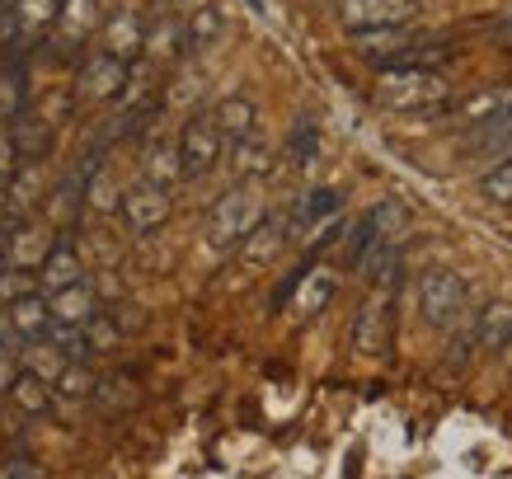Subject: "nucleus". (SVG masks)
<instances>
[{"label": "nucleus", "instance_id": "obj_20", "mask_svg": "<svg viewBox=\"0 0 512 479\" xmlns=\"http://www.w3.org/2000/svg\"><path fill=\"white\" fill-rule=\"evenodd\" d=\"M47 306H52L57 325H85L94 310H99V292H94L90 282H80V287H66V292L47 296Z\"/></svg>", "mask_w": 512, "mask_h": 479}, {"label": "nucleus", "instance_id": "obj_15", "mask_svg": "<svg viewBox=\"0 0 512 479\" xmlns=\"http://www.w3.org/2000/svg\"><path fill=\"white\" fill-rule=\"evenodd\" d=\"M85 282V263H80V254L66 240H57V249L47 254V263L38 268V287H43L47 296L66 292V287H80Z\"/></svg>", "mask_w": 512, "mask_h": 479}, {"label": "nucleus", "instance_id": "obj_8", "mask_svg": "<svg viewBox=\"0 0 512 479\" xmlns=\"http://www.w3.org/2000/svg\"><path fill=\"white\" fill-rule=\"evenodd\" d=\"M127 80H132V62H123V57H113V52L99 47L90 62L80 66L76 90L85 94V99H94V104H104V99H123Z\"/></svg>", "mask_w": 512, "mask_h": 479}, {"label": "nucleus", "instance_id": "obj_44", "mask_svg": "<svg viewBox=\"0 0 512 479\" xmlns=\"http://www.w3.org/2000/svg\"><path fill=\"white\" fill-rule=\"evenodd\" d=\"M10 273V259H5V245H0V278Z\"/></svg>", "mask_w": 512, "mask_h": 479}, {"label": "nucleus", "instance_id": "obj_21", "mask_svg": "<svg viewBox=\"0 0 512 479\" xmlns=\"http://www.w3.org/2000/svg\"><path fill=\"white\" fill-rule=\"evenodd\" d=\"M212 113H217L226 141H240V137H249V132H259V109H254V99H249V94H226Z\"/></svg>", "mask_w": 512, "mask_h": 479}, {"label": "nucleus", "instance_id": "obj_46", "mask_svg": "<svg viewBox=\"0 0 512 479\" xmlns=\"http://www.w3.org/2000/svg\"><path fill=\"white\" fill-rule=\"evenodd\" d=\"M249 5H254V10H259V0H249Z\"/></svg>", "mask_w": 512, "mask_h": 479}, {"label": "nucleus", "instance_id": "obj_22", "mask_svg": "<svg viewBox=\"0 0 512 479\" xmlns=\"http://www.w3.org/2000/svg\"><path fill=\"white\" fill-rule=\"evenodd\" d=\"M282 245H292V235H287V217H282V221H268L264 217L259 226H254V235L240 245V259H245V263H268V259H278Z\"/></svg>", "mask_w": 512, "mask_h": 479}, {"label": "nucleus", "instance_id": "obj_14", "mask_svg": "<svg viewBox=\"0 0 512 479\" xmlns=\"http://www.w3.org/2000/svg\"><path fill=\"white\" fill-rule=\"evenodd\" d=\"M99 38H104V52L123 57V62H137L141 52H146V24H141V15H132V10H118V15L104 19Z\"/></svg>", "mask_w": 512, "mask_h": 479}, {"label": "nucleus", "instance_id": "obj_17", "mask_svg": "<svg viewBox=\"0 0 512 479\" xmlns=\"http://www.w3.org/2000/svg\"><path fill=\"white\" fill-rule=\"evenodd\" d=\"M141 174H146V184H160V188H174L184 174V155H179V137L174 141H151L146 155H141Z\"/></svg>", "mask_w": 512, "mask_h": 479}, {"label": "nucleus", "instance_id": "obj_30", "mask_svg": "<svg viewBox=\"0 0 512 479\" xmlns=\"http://www.w3.org/2000/svg\"><path fill=\"white\" fill-rule=\"evenodd\" d=\"M10 132H15L19 155H24V160H43L47 146H52V132H47V123H38V118H24V113H19L15 123H10Z\"/></svg>", "mask_w": 512, "mask_h": 479}, {"label": "nucleus", "instance_id": "obj_26", "mask_svg": "<svg viewBox=\"0 0 512 479\" xmlns=\"http://www.w3.org/2000/svg\"><path fill=\"white\" fill-rule=\"evenodd\" d=\"M85 207H90V212H99V217L123 207V198H118V179H113L99 160H90V170H85Z\"/></svg>", "mask_w": 512, "mask_h": 479}, {"label": "nucleus", "instance_id": "obj_5", "mask_svg": "<svg viewBox=\"0 0 512 479\" xmlns=\"http://www.w3.org/2000/svg\"><path fill=\"white\" fill-rule=\"evenodd\" d=\"M334 15H339L343 29H353V33L400 29V24H414L419 0H334Z\"/></svg>", "mask_w": 512, "mask_h": 479}, {"label": "nucleus", "instance_id": "obj_11", "mask_svg": "<svg viewBox=\"0 0 512 479\" xmlns=\"http://www.w3.org/2000/svg\"><path fill=\"white\" fill-rule=\"evenodd\" d=\"M512 146V99L498 104L494 113H484L480 123H470V137H466V151L470 155H484V160H503V151Z\"/></svg>", "mask_w": 512, "mask_h": 479}, {"label": "nucleus", "instance_id": "obj_27", "mask_svg": "<svg viewBox=\"0 0 512 479\" xmlns=\"http://www.w3.org/2000/svg\"><path fill=\"white\" fill-rule=\"evenodd\" d=\"M52 381H43V376H33V371H19L15 386H10V400L24 409V414H47L52 409Z\"/></svg>", "mask_w": 512, "mask_h": 479}, {"label": "nucleus", "instance_id": "obj_40", "mask_svg": "<svg viewBox=\"0 0 512 479\" xmlns=\"http://www.w3.org/2000/svg\"><path fill=\"white\" fill-rule=\"evenodd\" d=\"M24 165V155H19V141H15V132L10 127H0V179L10 184L15 179V170Z\"/></svg>", "mask_w": 512, "mask_h": 479}, {"label": "nucleus", "instance_id": "obj_10", "mask_svg": "<svg viewBox=\"0 0 512 479\" xmlns=\"http://www.w3.org/2000/svg\"><path fill=\"white\" fill-rule=\"evenodd\" d=\"M123 217L132 231H160L165 221H170V188H160V184H146L141 179L137 188H127L123 193Z\"/></svg>", "mask_w": 512, "mask_h": 479}, {"label": "nucleus", "instance_id": "obj_35", "mask_svg": "<svg viewBox=\"0 0 512 479\" xmlns=\"http://www.w3.org/2000/svg\"><path fill=\"white\" fill-rule=\"evenodd\" d=\"M480 193H484V202H494V207H512V155H503L494 170L484 174Z\"/></svg>", "mask_w": 512, "mask_h": 479}, {"label": "nucleus", "instance_id": "obj_36", "mask_svg": "<svg viewBox=\"0 0 512 479\" xmlns=\"http://www.w3.org/2000/svg\"><path fill=\"white\" fill-rule=\"evenodd\" d=\"M85 339H90V353H113V348H118V339H123V329H118V320H113V315L94 310L90 320H85Z\"/></svg>", "mask_w": 512, "mask_h": 479}, {"label": "nucleus", "instance_id": "obj_31", "mask_svg": "<svg viewBox=\"0 0 512 479\" xmlns=\"http://www.w3.org/2000/svg\"><path fill=\"white\" fill-rule=\"evenodd\" d=\"M179 47H188V33H184V24H179L174 15H165L156 29H146V52H151V57H160V62H165V57H174Z\"/></svg>", "mask_w": 512, "mask_h": 479}, {"label": "nucleus", "instance_id": "obj_25", "mask_svg": "<svg viewBox=\"0 0 512 479\" xmlns=\"http://www.w3.org/2000/svg\"><path fill=\"white\" fill-rule=\"evenodd\" d=\"M10 19L24 38H38L52 19H62V0H10Z\"/></svg>", "mask_w": 512, "mask_h": 479}, {"label": "nucleus", "instance_id": "obj_16", "mask_svg": "<svg viewBox=\"0 0 512 479\" xmlns=\"http://www.w3.org/2000/svg\"><path fill=\"white\" fill-rule=\"evenodd\" d=\"M5 320H10V329H15V339H43L47 329H52V306H47L43 292H29L19 296V301H10L5 306Z\"/></svg>", "mask_w": 512, "mask_h": 479}, {"label": "nucleus", "instance_id": "obj_18", "mask_svg": "<svg viewBox=\"0 0 512 479\" xmlns=\"http://www.w3.org/2000/svg\"><path fill=\"white\" fill-rule=\"evenodd\" d=\"M475 343L480 353H503L512 343V301H489L475 315Z\"/></svg>", "mask_w": 512, "mask_h": 479}, {"label": "nucleus", "instance_id": "obj_45", "mask_svg": "<svg viewBox=\"0 0 512 479\" xmlns=\"http://www.w3.org/2000/svg\"><path fill=\"white\" fill-rule=\"evenodd\" d=\"M503 362H508V367H512V343H508V348H503Z\"/></svg>", "mask_w": 512, "mask_h": 479}, {"label": "nucleus", "instance_id": "obj_33", "mask_svg": "<svg viewBox=\"0 0 512 479\" xmlns=\"http://www.w3.org/2000/svg\"><path fill=\"white\" fill-rule=\"evenodd\" d=\"M367 217H372V226H376V235H381V240H400L404 226H409V212H404V202H400V198L376 202Z\"/></svg>", "mask_w": 512, "mask_h": 479}, {"label": "nucleus", "instance_id": "obj_28", "mask_svg": "<svg viewBox=\"0 0 512 479\" xmlns=\"http://www.w3.org/2000/svg\"><path fill=\"white\" fill-rule=\"evenodd\" d=\"M24 371H33V376H43V381H57L66 371V357L52 348L47 339H24Z\"/></svg>", "mask_w": 512, "mask_h": 479}, {"label": "nucleus", "instance_id": "obj_2", "mask_svg": "<svg viewBox=\"0 0 512 479\" xmlns=\"http://www.w3.org/2000/svg\"><path fill=\"white\" fill-rule=\"evenodd\" d=\"M447 80L423 66H400V71H381L376 76V104L390 113H428L437 104H447Z\"/></svg>", "mask_w": 512, "mask_h": 479}, {"label": "nucleus", "instance_id": "obj_23", "mask_svg": "<svg viewBox=\"0 0 512 479\" xmlns=\"http://www.w3.org/2000/svg\"><path fill=\"white\" fill-rule=\"evenodd\" d=\"M400 245H404V240H376V245L362 254L357 273L372 282V287H390V282H395V273H400Z\"/></svg>", "mask_w": 512, "mask_h": 479}, {"label": "nucleus", "instance_id": "obj_7", "mask_svg": "<svg viewBox=\"0 0 512 479\" xmlns=\"http://www.w3.org/2000/svg\"><path fill=\"white\" fill-rule=\"evenodd\" d=\"M339 212H343L339 188H311V193L287 212V235H292V245H306L315 235H325L329 226L339 221Z\"/></svg>", "mask_w": 512, "mask_h": 479}, {"label": "nucleus", "instance_id": "obj_41", "mask_svg": "<svg viewBox=\"0 0 512 479\" xmlns=\"http://www.w3.org/2000/svg\"><path fill=\"white\" fill-rule=\"evenodd\" d=\"M0 479H43V475H38L29 461H10L5 470H0Z\"/></svg>", "mask_w": 512, "mask_h": 479}, {"label": "nucleus", "instance_id": "obj_9", "mask_svg": "<svg viewBox=\"0 0 512 479\" xmlns=\"http://www.w3.org/2000/svg\"><path fill=\"white\" fill-rule=\"evenodd\" d=\"M52 249H57V240H52V231H47L43 221H33V217L10 221V231H5V259H10V268L38 273Z\"/></svg>", "mask_w": 512, "mask_h": 479}, {"label": "nucleus", "instance_id": "obj_24", "mask_svg": "<svg viewBox=\"0 0 512 479\" xmlns=\"http://www.w3.org/2000/svg\"><path fill=\"white\" fill-rule=\"evenodd\" d=\"M184 33H188V52H212L226 38V15L217 5H202V10H193L184 19Z\"/></svg>", "mask_w": 512, "mask_h": 479}, {"label": "nucleus", "instance_id": "obj_42", "mask_svg": "<svg viewBox=\"0 0 512 479\" xmlns=\"http://www.w3.org/2000/svg\"><path fill=\"white\" fill-rule=\"evenodd\" d=\"M10 357L15 353H0V395H10V386H15V376H19V371L10 367Z\"/></svg>", "mask_w": 512, "mask_h": 479}, {"label": "nucleus", "instance_id": "obj_43", "mask_svg": "<svg viewBox=\"0 0 512 479\" xmlns=\"http://www.w3.org/2000/svg\"><path fill=\"white\" fill-rule=\"evenodd\" d=\"M5 207H10V184L0 179V212H5Z\"/></svg>", "mask_w": 512, "mask_h": 479}, {"label": "nucleus", "instance_id": "obj_6", "mask_svg": "<svg viewBox=\"0 0 512 479\" xmlns=\"http://www.w3.org/2000/svg\"><path fill=\"white\" fill-rule=\"evenodd\" d=\"M390 329H395V296L390 287H376L353 320V348L362 357H381L390 348Z\"/></svg>", "mask_w": 512, "mask_h": 479}, {"label": "nucleus", "instance_id": "obj_38", "mask_svg": "<svg viewBox=\"0 0 512 479\" xmlns=\"http://www.w3.org/2000/svg\"><path fill=\"white\" fill-rule=\"evenodd\" d=\"M99 19V0H62V24L66 38H85Z\"/></svg>", "mask_w": 512, "mask_h": 479}, {"label": "nucleus", "instance_id": "obj_32", "mask_svg": "<svg viewBox=\"0 0 512 479\" xmlns=\"http://www.w3.org/2000/svg\"><path fill=\"white\" fill-rule=\"evenodd\" d=\"M43 339L52 343V348H57L66 362H85V357H90V339H85V325H57V320H52V329H47Z\"/></svg>", "mask_w": 512, "mask_h": 479}, {"label": "nucleus", "instance_id": "obj_4", "mask_svg": "<svg viewBox=\"0 0 512 479\" xmlns=\"http://www.w3.org/2000/svg\"><path fill=\"white\" fill-rule=\"evenodd\" d=\"M226 132H221L217 113H188V123L179 127V155H184V174L188 179H202L221 165L226 155Z\"/></svg>", "mask_w": 512, "mask_h": 479}, {"label": "nucleus", "instance_id": "obj_1", "mask_svg": "<svg viewBox=\"0 0 512 479\" xmlns=\"http://www.w3.org/2000/svg\"><path fill=\"white\" fill-rule=\"evenodd\" d=\"M264 217H268V212H264L259 188H254V184H235V188H226V193L212 202V217H207V240H212V249H217V254L240 249Z\"/></svg>", "mask_w": 512, "mask_h": 479}, {"label": "nucleus", "instance_id": "obj_29", "mask_svg": "<svg viewBox=\"0 0 512 479\" xmlns=\"http://www.w3.org/2000/svg\"><path fill=\"white\" fill-rule=\"evenodd\" d=\"M80 202H85V179H62V184H57V193L47 198V221L66 231V226L76 221V207H80Z\"/></svg>", "mask_w": 512, "mask_h": 479}, {"label": "nucleus", "instance_id": "obj_12", "mask_svg": "<svg viewBox=\"0 0 512 479\" xmlns=\"http://www.w3.org/2000/svg\"><path fill=\"white\" fill-rule=\"evenodd\" d=\"M273 160H278V151H273V141H268L264 132H249V137L231 141V174L240 184L268 179V174H273Z\"/></svg>", "mask_w": 512, "mask_h": 479}, {"label": "nucleus", "instance_id": "obj_19", "mask_svg": "<svg viewBox=\"0 0 512 479\" xmlns=\"http://www.w3.org/2000/svg\"><path fill=\"white\" fill-rule=\"evenodd\" d=\"M38 202H43V160H24L15 170V179H10V207L5 212L15 221H24Z\"/></svg>", "mask_w": 512, "mask_h": 479}, {"label": "nucleus", "instance_id": "obj_47", "mask_svg": "<svg viewBox=\"0 0 512 479\" xmlns=\"http://www.w3.org/2000/svg\"><path fill=\"white\" fill-rule=\"evenodd\" d=\"M165 5H170V0H165Z\"/></svg>", "mask_w": 512, "mask_h": 479}, {"label": "nucleus", "instance_id": "obj_3", "mask_svg": "<svg viewBox=\"0 0 512 479\" xmlns=\"http://www.w3.org/2000/svg\"><path fill=\"white\" fill-rule=\"evenodd\" d=\"M419 310L423 325L433 329H456L470 315V287L456 268H428L419 278Z\"/></svg>", "mask_w": 512, "mask_h": 479}, {"label": "nucleus", "instance_id": "obj_37", "mask_svg": "<svg viewBox=\"0 0 512 479\" xmlns=\"http://www.w3.org/2000/svg\"><path fill=\"white\" fill-rule=\"evenodd\" d=\"M52 386L62 390L66 400H90L94 390H99V381H94V371L90 367H80V362H66V371L52 381Z\"/></svg>", "mask_w": 512, "mask_h": 479}, {"label": "nucleus", "instance_id": "obj_39", "mask_svg": "<svg viewBox=\"0 0 512 479\" xmlns=\"http://www.w3.org/2000/svg\"><path fill=\"white\" fill-rule=\"evenodd\" d=\"M29 292H43V287H38V273L10 268V273L0 278V301H5V306H10V301H19V296H29Z\"/></svg>", "mask_w": 512, "mask_h": 479}, {"label": "nucleus", "instance_id": "obj_34", "mask_svg": "<svg viewBox=\"0 0 512 479\" xmlns=\"http://www.w3.org/2000/svg\"><path fill=\"white\" fill-rule=\"evenodd\" d=\"M287 155H292L296 170H311L315 155H320V127H315V123H296L292 127V141H287Z\"/></svg>", "mask_w": 512, "mask_h": 479}, {"label": "nucleus", "instance_id": "obj_13", "mask_svg": "<svg viewBox=\"0 0 512 479\" xmlns=\"http://www.w3.org/2000/svg\"><path fill=\"white\" fill-rule=\"evenodd\" d=\"M334 287H339L334 268H306L301 278H292V315L296 320H315L329 306Z\"/></svg>", "mask_w": 512, "mask_h": 479}]
</instances>
